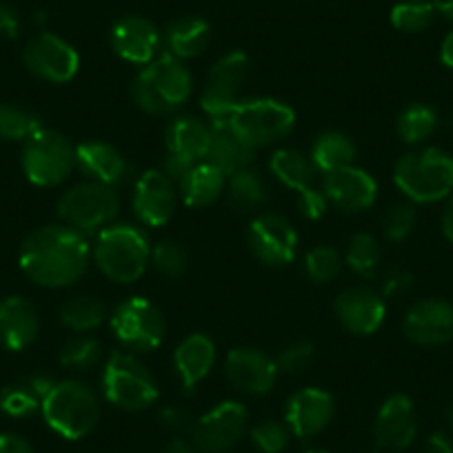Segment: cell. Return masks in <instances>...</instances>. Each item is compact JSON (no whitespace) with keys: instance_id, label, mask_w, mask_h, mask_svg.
Instances as JSON below:
<instances>
[{"instance_id":"cell-1","label":"cell","mask_w":453,"mask_h":453,"mask_svg":"<svg viewBox=\"0 0 453 453\" xmlns=\"http://www.w3.org/2000/svg\"><path fill=\"white\" fill-rule=\"evenodd\" d=\"M89 258L87 238L67 225L41 226L25 238L19 254L25 276L47 289H63L81 280Z\"/></svg>"},{"instance_id":"cell-2","label":"cell","mask_w":453,"mask_h":453,"mask_svg":"<svg viewBox=\"0 0 453 453\" xmlns=\"http://www.w3.org/2000/svg\"><path fill=\"white\" fill-rule=\"evenodd\" d=\"M91 256L109 280L129 285L145 273L151 258V245L138 226L113 222L98 232Z\"/></svg>"},{"instance_id":"cell-3","label":"cell","mask_w":453,"mask_h":453,"mask_svg":"<svg viewBox=\"0 0 453 453\" xmlns=\"http://www.w3.org/2000/svg\"><path fill=\"white\" fill-rule=\"evenodd\" d=\"M191 94V73L185 63L167 51L138 72L134 78L132 96L134 103L147 113L165 116L180 109L189 100Z\"/></svg>"},{"instance_id":"cell-4","label":"cell","mask_w":453,"mask_h":453,"mask_svg":"<svg viewBox=\"0 0 453 453\" xmlns=\"http://www.w3.org/2000/svg\"><path fill=\"white\" fill-rule=\"evenodd\" d=\"M394 182L413 203H438L453 194V156L438 147L404 154L394 167Z\"/></svg>"},{"instance_id":"cell-5","label":"cell","mask_w":453,"mask_h":453,"mask_svg":"<svg viewBox=\"0 0 453 453\" xmlns=\"http://www.w3.org/2000/svg\"><path fill=\"white\" fill-rule=\"evenodd\" d=\"M45 422L67 440H81L94 431L100 420L98 395L81 380H60L42 398Z\"/></svg>"},{"instance_id":"cell-6","label":"cell","mask_w":453,"mask_h":453,"mask_svg":"<svg viewBox=\"0 0 453 453\" xmlns=\"http://www.w3.org/2000/svg\"><path fill=\"white\" fill-rule=\"evenodd\" d=\"M104 398L125 411H142L158 400V385L134 354L113 351L103 369Z\"/></svg>"},{"instance_id":"cell-7","label":"cell","mask_w":453,"mask_h":453,"mask_svg":"<svg viewBox=\"0 0 453 453\" xmlns=\"http://www.w3.org/2000/svg\"><path fill=\"white\" fill-rule=\"evenodd\" d=\"M234 132L251 145L258 147L273 145L289 136L296 125V113L289 104L273 98H251L241 100L232 116L226 119Z\"/></svg>"},{"instance_id":"cell-8","label":"cell","mask_w":453,"mask_h":453,"mask_svg":"<svg viewBox=\"0 0 453 453\" xmlns=\"http://www.w3.org/2000/svg\"><path fill=\"white\" fill-rule=\"evenodd\" d=\"M120 200L113 187L103 182H82L65 191L58 200V216L67 226L87 234L103 232L119 216Z\"/></svg>"},{"instance_id":"cell-9","label":"cell","mask_w":453,"mask_h":453,"mask_svg":"<svg viewBox=\"0 0 453 453\" xmlns=\"http://www.w3.org/2000/svg\"><path fill=\"white\" fill-rule=\"evenodd\" d=\"M76 167V147L58 132L38 129L25 141L23 172L36 187H58Z\"/></svg>"},{"instance_id":"cell-10","label":"cell","mask_w":453,"mask_h":453,"mask_svg":"<svg viewBox=\"0 0 453 453\" xmlns=\"http://www.w3.org/2000/svg\"><path fill=\"white\" fill-rule=\"evenodd\" d=\"M111 331L125 349L145 354L163 345L165 318L154 303L132 296L113 309Z\"/></svg>"},{"instance_id":"cell-11","label":"cell","mask_w":453,"mask_h":453,"mask_svg":"<svg viewBox=\"0 0 453 453\" xmlns=\"http://www.w3.org/2000/svg\"><path fill=\"white\" fill-rule=\"evenodd\" d=\"M247 73H250V58L242 51L225 54L213 63L207 87L200 96V107L207 113L209 123L226 120L232 116L236 104L241 103L238 91L247 81Z\"/></svg>"},{"instance_id":"cell-12","label":"cell","mask_w":453,"mask_h":453,"mask_svg":"<svg viewBox=\"0 0 453 453\" xmlns=\"http://www.w3.org/2000/svg\"><path fill=\"white\" fill-rule=\"evenodd\" d=\"M23 60L34 76L54 85L69 82L81 67L78 51L67 41L50 32L38 34L27 42Z\"/></svg>"},{"instance_id":"cell-13","label":"cell","mask_w":453,"mask_h":453,"mask_svg":"<svg viewBox=\"0 0 453 453\" xmlns=\"http://www.w3.org/2000/svg\"><path fill=\"white\" fill-rule=\"evenodd\" d=\"M247 426V409L241 403H220L198 418L191 429L194 447L203 453H226L238 444Z\"/></svg>"},{"instance_id":"cell-14","label":"cell","mask_w":453,"mask_h":453,"mask_svg":"<svg viewBox=\"0 0 453 453\" xmlns=\"http://www.w3.org/2000/svg\"><path fill=\"white\" fill-rule=\"evenodd\" d=\"M247 242L251 254L269 267L289 265L298 251V234L294 225L278 213H263L256 218L247 232Z\"/></svg>"},{"instance_id":"cell-15","label":"cell","mask_w":453,"mask_h":453,"mask_svg":"<svg viewBox=\"0 0 453 453\" xmlns=\"http://www.w3.org/2000/svg\"><path fill=\"white\" fill-rule=\"evenodd\" d=\"M276 360L254 347H236L226 354L225 376L238 391L250 395H263L273 389L278 380Z\"/></svg>"},{"instance_id":"cell-16","label":"cell","mask_w":453,"mask_h":453,"mask_svg":"<svg viewBox=\"0 0 453 453\" xmlns=\"http://www.w3.org/2000/svg\"><path fill=\"white\" fill-rule=\"evenodd\" d=\"M335 316L340 325L356 335H372L387 316L385 298L369 287H349L335 298Z\"/></svg>"},{"instance_id":"cell-17","label":"cell","mask_w":453,"mask_h":453,"mask_svg":"<svg viewBox=\"0 0 453 453\" xmlns=\"http://www.w3.org/2000/svg\"><path fill=\"white\" fill-rule=\"evenodd\" d=\"M322 191H325L326 200L340 211L358 213L376 203L378 182L373 180L372 173L349 165V167L325 173Z\"/></svg>"},{"instance_id":"cell-18","label":"cell","mask_w":453,"mask_h":453,"mask_svg":"<svg viewBox=\"0 0 453 453\" xmlns=\"http://www.w3.org/2000/svg\"><path fill=\"white\" fill-rule=\"evenodd\" d=\"M404 335L420 347H438L453 340V307L440 298L413 304L404 316Z\"/></svg>"},{"instance_id":"cell-19","label":"cell","mask_w":453,"mask_h":453,"mask_svg":"<svg viewBox=\"0 0 453 453\" xmlns=\"http://www.w3.org/2000/svg\"><path fill=\"white\" fill-rule=\"evenodd\" d=\"M134 211L147 226H163L176 211V185L158 169H147L134 187Z\"/></svg>"},{"instance_id":"cell-20","label":"cell","mask_w":453,"mask_h":453,"mask_svg":"<svg viewBox=\"0 0 453 453\" xmlns=\"http://www.w3.org/2000/svg\"><path fill=\"white\" fill-rule=\"evenodd\" d=\"M335 411L334 395L325 389L307 387L300 389L287 400L285 407V422L289 431L298 438L307 440L326 429Z\"/></svg>"},{"instance_id":"cell-21","label":"cell","mask_w":453,"mask_h":453,"mask_svg":"<svg viewBox=\"0 0 453 453\" xmlns=\"http://www.w3.org/2000/svg\"><path fill=\"white\" fill-rule=\"evenodd\" d=\"M418 434L416 407L404 394H394L382 403L373 422V438L385 449H407Z\"/></svg>"},{"instance_id":"cell-22","label":"cell","mask_w":453,"mask_h":453,"mask_svg":"<svg viewBox=\"0 0 453 453\" xmlns=\"http://www.w3.org/2000/svg\"><path fill=\"white\" fill-rule=\"evenodd\" d=\"M111 50L132 65H150L160 50V34L154 23L141 16L120 19L111 29Z\"/></svg>"},{"instance_id":"cell-23","label":"cell","mask_w":453,"mask_h":453,"mask_svg":"<svg viewBox=\"0 0 453 453\" xmlns=\"http://www.w3.org/2000/svg\"><path fill=\"white\" fill-rule=\"evenodd\" d=\"M216 363V345L204 334H191L173 351V369L185 391H194Z\"/></svg>"},{"instance_id":"cell-24","label":"cell","mask_w":453,"mask_h":453,"mask_svg":"<svg viewBox=\"0 0 453 453\" xmlns=\"http://www.w3.org/2000/svg\"><path fill=\"white\" fill-rule=\"evenodd\" d=\"M38 335V316L32 303L20 296L0 300V345L10 351H23Z\"/></svg>"},{"instance_id":"cell-25","label":"cell","mask_w":453,"mask_h":453,"mask_svg":"<svg viewBox=\"0 0 453 453\" xmlns=\"http://www.w3.org/2000/svg\"><path fill=\"white\" fill-rule=\"evenodd\" d=\"M209 125H211V142H209L204 160L220 169L226 178L234 176L236 172H242V169H250L256 156L254 147L247 145L226 120Z\"/></svg>"},{"instance_id":"cell-26","label":"cell","mask_w":453,"mask_h":453,"mask_svg":"<svg viewBox=\"0 0 453 453\" xmlns=\"http://www.w3.org/2000/svg\"><path fill=\"white\" fill-rule=\"evenodd\" d=\"M76 167L89 178L91 182H103L113 187L123 180L127 173V163L123 154L109 142L89 141L76 147Z\"/></svg>"},{"instance_id":"cell-27","label":"cell","mask_w":453,"mask_h":453,"mask_svg":"<svg viewBox=\"0 0 453 453\" xmlns=\"http://www.w3.org/2000/svg\"><path fill=\"white\" fill-rule=\"evenodd\" d=\"M209 142H211V125L196 116H176L169 120L167 129H165L167 154L180 156L191 163L204 160Z\"/></svg>"},{"instance_id":"cell-28","label":"cell","mask_w":453,"mask_h":453,"mask_svg":"<svg viewBox=\"0 0 453 453\" xmlns=\"http://www.w3.org/2000/svg\"><path fill=\"white\" fill-rule=\"evenodd\" d=\"M226 187V176L218 167H213L207 160H200L187 172L178 189L187 207H209L222 196Z\"/></svg>"},{"instance_id":"cell-29","label":"cell","mask_w":453,"mask_h":453,"mask_svg":"<svg viewBox=\"0 0 453 453\" xmlns=\"http://www.w3.org/2000/svg\"><path fill=\"white\" fill-rule=\"evenodd\" d=\"M211 38L207 20L198 16H185V19L173 20L165 32V47L167 54L178 60H189L203 54Z\"/></svg>"},{"instance_id":"cell-30","label":"cell","mask_w":453,"mask_h":453,"mask_svg":"<svg viewBox=\"0 0 453 453\" xmlns=\"http://www.w3.org/2000/svg\"><path fill=\"white\" fill-rule=\"evenodd\" d=\"M311 163L316 172L329 173L335 169L349 167L356 160V145L349 136L340 132H325L316 138L311 147Z\"/></svg>"},{"instance_id":"cell-31","label":"cell","mask_w":453,"mask_h":453,"mask_svg":"<svg viewBox=\"0 0 453 453\" xmlns=\"http://www.w3.org/2000/svg\"><path fill=\"white\" fill-rule=\"evenodd\" d=\"M269 169L282 185L294 189L296 194L313 187V178H316L311 158L298 150H278L269 160Z\"/></svg>"},{"instance_id":"cell-32","label":"cell","mask_w":453,"mask_h":453,"mask_svg":"<svg viewBox=\"0 0 453 453\" xmlns=\"http://www.w3.org/2000/svg\"><path fill=\"white\" fill-rule=\"evenodd\" d=\"M435 129H438V113L429 104L422 103H413L404 107L400 111L398 120H395V132L409 145H418V142L426 141L429 136H434Z\"/></svg>"},{"instance_id":"cell-33","label":"cell","mask_w":453,"mask_h":453,"mask_svg":"<svg viewBox=\"0 0 453 453\" xmlns=\"http://www.w3.org/2000/svg\"><path fill=\"white\" fill-rule=\"evenodd\" d=\"M104 304L96 296H76L60 309V322L76 334H87L103 325Z\"/></svg>"},{"instance_id":"cell-34","label":"cell","mask_w":453,"mask_h":453,"mask_svg":"<svg viewBox=\"0 0 453 453\" xmlns=\"http://www.w3.org/2000/svg\"><path fill=\"white\" fill-rule=\"evenodd\" d=\"M226 194H229L234 207L242 209V211H254V209H258L267 200V189H265L263 178L251 167L229 176Z\"/></svg>"},{"instance_id":"cell-35","label":"cell","mask_w":453,"mask_h":453,"mask_svg":"<svg viewBox=\"0 0 453 453\" xmlns=\"http://www.w3.org/2000/svg\"><path fill=\"white\" fill-rule=\"evenodd\" d=\"M345 263L356 276H376L378 267H380V247H378L376 238L369 236V234H356V236H351L349 245H347Z\"/></svg>"},{"instance_id":"cell-36","label":"cell","mask_w":453,"mask_h":453,"mask_svg":"<svg viewBox=\"0 0 453 453\" xmlns=\"http://www.w3.org/2000/svg\"><path fill=\"white\" fill-rule=\"evenodd\" d=\"M434 16L435 7L429 0H400L391 10V25L398 32L418 34L434 23Z\"/></svg>"},{"instance_id":"cell-37","label":"cell","mask_w":453,"mask_h":453,"mask_svg":"<svg viewBox=\"0 0 453 453\" xmlns=\"http://www.w3.org/2000/svg\"><path fill=\"white\" fill-rule=\"evenodd\" d=\"M42 129L36 113L16 104H0V141H27Z\"/></svg>"},{"instance_id":"cell-38","label":"cell","mask_w":453,"mask_h":453,"mask_svg":"<svg viewBox=\"0 0 453 453\" xmlns=\"http://www.w3.org/2000/svg\"><path fill=\"white\" fill-rule=\"evenodd\" d=\"M100 354H103V349H100L98 340L89 338V335H78V338L67 340L60 347L58 360L63 367L73 369V372H85V369L98 365Z\"/></svg>"},{"instance_id":"cell-39","label":"cell","mask_w":453,"mask_h":453,"mask_svg":"<svg viewBox=\"0 0 453 453\" xmlns=\"http://www.w3.org/2000/svg\"><path fill=\"white\" fill-rule=\"evenodd\" d=\"M342 263L345 260L340 258V254L334 247L320 245L307 251V256H304V272H307V276L313 282L325 285V282H331L338 276L340 269H342Z\"/></svg>"},{"instance_id":"cell-40","label":"cell","mask_w":453,"mask_h":453,"mask_svg":"<svg viewBox=\"0 0 453 453\" xmlns=\"http://www.w3.org/2000/svg\"><path fill=\"white\" fill-rule=\"evenodd\" d=\"M151 263L158 269L163 276L167 278H180L185 276L187 267H189V258L180 242L173 241H160L158 245L151 247Z\"/></svg>"},{"instance_id":"cell-41","label":"cell","mask_w":453,"mask_h":453,"mask_svg":"<svg viewBox=\"0 0 453 453\" xmlns=\"http://www.w3.org/2000/svg\"><path fill=\"white\" fill-rule=\"evenodd\" d=\"M41 398L34 394L32 387L25 385H12L0 391V409L12 418H27L34 411L41 409Z\"/></svg>"},{"instance_id":"cell-42","label":"cell","mask_w":453,"mask_h":453,"mask_svg":"<svg viewBox=\"0 0 453 453\" xmlns=\"http://www.w3.org/2000/svg\"><path fill=\"white\" fill-rule=\"evenodd\" d=\"M418 213L413 209V204H394L389 211L382 218V232H385V238L391 242H403L404 238H409V234L413 232L416 226Z\"/></svg>"},{"instance_id":"cell-43","label":"cell","mask_w":453,"mask_h":453,"mask_svg":"<svg viewBox=\"0 0 453 453\" xmlns=\"http://www.w3.org/2000/svg\"><path fill=\"white\" fill-rule=\"evenodd\" d=\"M289 426L276 420H265L251 429V442L263 453H280L289 444Z\"/></svg>"},{"instance_id":"cell-44","label":"cell","mask_w":453,"mask_h":453,"mask_svg":"<svg viewBox=\"0 0 453 453\" xmlns=\"http://www.w3.org/2000/svg\"><path fill=\"white\" fill-rule=\"evenodd\" d=\"M316 358V349H313L311 342H304V340H298V342H291L285 349L278 354L276 365L280 373H300L309 367Z\"/></svg>"},{"instance_id":"cell-45","label":"cell","mask_w":453,"mask_h":453,"mask_svg":"<svg viewBox=\"0 0 453 453\" xmlns=\"http://www.w3.org/2000/svg\"><path fill=\"white\" fill-rule=\"evenodd\" d=\"M296 198H298L300 213H303L307 220H320L326 211V204H329L325 191L318 189V187H309V189L298 191Z\"/></svg>"},{"instance_id":"cell-46","label":"cell","mask_w":453,"mask_h":453,"mask_svg":"<svg viewBox=\"0 0 453 453\" xmlns=\"http://www.w3.org/2000/svg\"><path fill=\"white\" fill-rule=\"evenodd\" d=\"M411 273L404 272V269H391L387 272L385 280H382L380 296L382 298H395V296H403L411 289Z\"/></svg>"},{"instance_id":"cell-47","label":"cell","mask_w":453,"mask_h":453,"mask_svg":"<svg viewBox=\"0 0 453 453\" xmlns=\"http://www.w3.org/2000/svg\"><path fill=\"white\" fill-rule=\"evenodd\" d=\"M0 453H34V449L20 435L0 434Z\"/></svg>"},{"instance_id":"cell-48","label":"cell","mask_w":453,"mask_h":453,"mask_svg":"<svg viewBox=\"0 0 453 453\" xmlns=\"http://www.w3.org/2000/svg\"><path fill=\"white\" fill-rule=\"evenodd\" d=\"M0 36L16 38L19 36V16L7 5H0Z\"/></svg>"},{"instance_id":"cell-49","label":"cell","mask_w":453,"mask_h":453,"mask_svg":"<svg viewBox=\"0 0 453 453\" xmlns=\"http://www.w3.org/2000/svg\"><path fill=\"white\" fill-rule=\"evenodd\" d=\"M422 453H453L451 438L444 434L429 435L425 442V449H422Z\"/></svg>"},{"instance_id":"cell-50","label":"cell","mask_w":453,"mask_h":453,"mask_svg":"<svg viewBox=\"0 0 453 453\" xmlns=\"http://www.w3.org/2000/svg\"><path fill=\"white\" fill-rule=\"evenodd\" d=\"M160 422H163V426H167V429H180L182 425H185V411L178 407H167L160 411Z\"/></svg>"},{"instance_id":"cell-51","label":"cell","mask_w":453,"mask_h":453,"mask_svg":"<svg viewBox=\"0 0 453 453\" xmlns=\"http://www.w3.org/2000/svg\"><path fill=\"white\" fill-rule=\"evenodd\" d=\"M442 232H444V238L453 245V194L451 198H449L447 207H444V213H442Z\"/></svg>"},{"instance_id":"cell-52","label":"cell","mask_w":453,"mask_h":453,"mask_svg":"<svg viewBox=\"0 0 453 453\" xmlns=\"http://www.w3.org/2000/svg\"><path fill=\"white\" fill-rule=\"evenodd\" d=\"M440 60H442L444 67L453 69V32H449L440 45Z\"/></svg>"},{"instance_id":"cell-53","label":"cell","mask_w":453,"mask_h":453,"mask_svg":"<svg viewBox=\"0 0 453 453\" xmlns=\"http://www.w3.org/2000/svg\"><path fill=\"white\" fill-rule=\"evenodd\" d=\"M163 453H196V447L187 442V440L173 438L172 442L163 449Z\"/></svg>"},{"instance_id":"cell-54","label":"cell","mask_w":453,"mask_h":453,"mask_svg":"<svg viewBox=\"0 0 453 453\" xmlns=\"http://www.w3.org/2000/svg\"><path fill=\"white\" fill-rule=\"evenodd\" d=\"M434 7L442 19L453 20V0H434Z\"/></svg>"},{"instance_id":"cell-55","label":"cell","mask_w":453,"mask_h":453,"mask_svg":"<svg viewBox=\"0 0 453 453\" xmlns=\"http://www.w3.org/2000/svg\"><path fill=\"white\" fill-rule=\"evenodd\" d=\"M449 422H451V426H453V404H451V409H449Z\"/></svg>"},{"instance_id":"cell-56","label":"cell","mask_w":453,"mask_h":453,"mask_svg":"<svg viewBox=\"0 0 453 453\" xmlns=\"http://www.w3.org/2000/svg\"><path fill=\"white\" fill-rule=\"evenodd\" d=\"M307 453H326V451H322V449H311V451H307Z\"/></svg>"}]
</instances>
